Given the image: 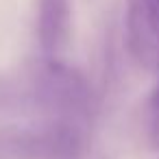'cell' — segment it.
Wrapping results in <instances>:
<instances>
[{
    "label": "cell",
    "instance_id": "3",
    "mask_svg": "<svg viewBox=\"0 0 159 159\" xmlns=\"http://www.w3.org/2000/svg\"><path fill=\"white\" fill-rule=\"evenodd\" d=\"M148 131L155 146H159V83L148 98Z\"/></svg>",
    "mask_w": 159,
    "mask_h": 159
},
{
    "label": "cell",
    "instance_id": "2",
    "mask_svg": "<svg viewBox=\"0 0 159 159\" xmlns=\"http://www.w3.org/2000/svg\"><path fill=\"white\" fill-rule=\"evenodd\" d=\"M72 35V0H37V42L48 59L59 57Z\"/></svg>",
    "mask_w": 159,
    "mask_h": 159
},
{
    "label": "cell",
    "instance_id": "1",
    "mask_svg": "<svg viewBox=\"0 0 159 159\" xmlns=\"http://www.w3.org/2000/svg\"><path fill=\"white\" fill-rule=\"evenodd\" d=\"M126 44L146 70H159V0H126Z\"/></svg>",
    "mask_w": 159,
    "mask_h": 159
}]
</instances>
